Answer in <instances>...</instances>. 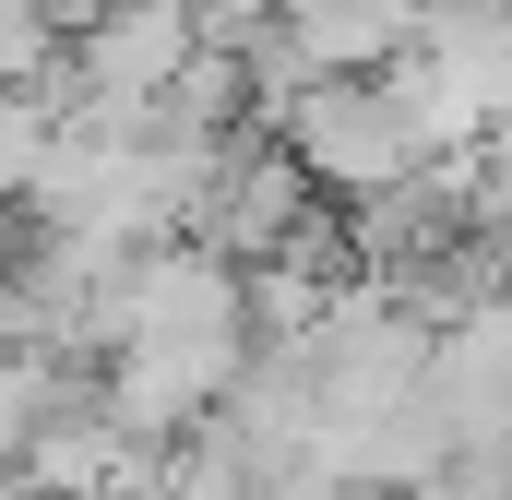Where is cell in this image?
<instances>
[{
    "label": "cell",
    "instance_id": "7a4b0ae2",
    "mask_svg": "<svg viewBox=\"0 0 512 500\" xmlns=\"http://www.w3.org/2000/svg\"><path fill=\"white\" fill-rule=\"evenodd\" d=\"M12 477L36 500H155L167 489V453H155V429H131L108 393L96 405H60L48 393V417L24 429V465Z\"/></svg>",
    "mask_w": 512,
    "mask_h": 500
},
{
    "label": "cell",
    "instance_id": "277c9868",
    "mask_svg": "<svg viewBox=\"0 0 512 500\" xmlns=\"http://www.w3.org/2000/svg\"><path fill=\"white\" fill-rule=\"evenodd\" d=\"M48 60H60L48 12L36 0H0V84H48Z\"/></svg>",
    "mask_w": 512,
    "mask_h": 500
},
{
    "label": "cell",
    "instance_id": "3957f363",
    "mask_svg": "<svg viewBox=\"0 0 512 500\" xmlns=\"http://www.w3.org/2000/svg\"><path fill=\"white\" fill-rule=\"evenodd\" d=\"M84 60L60 72V108H167V84L203 60V12L191 0H120L108 24L72 36Z\"/></svg>",
    "mask_w": 512,
    "mask_h": 500
},
{
    "label": "cell",
    "instance_id": "6da1fadb",
    "mask_svg": "<svg viewBox=\"0 0 512 500\" xmlns=\"http://www.w3.org/2000/svg\"><path fill=\"white\" fill-rule=\"evenodd\" d=\"M286 155H298L322 191H393V179H417L429 131H417L405 96L358 84V72H310V84L286 96Z\"/></svg>",
    "mask_w": 512,
    "mask_h": 500
},
{
    "label": "cell",
    "instance_id": "5b68a950",
    "mask_svg": "<svg viewBox=\"0 0 512 500\" xmlns=\"http://www.w3.org/2000/svg\"><path fill=\"white\" fill-rule=\"evenodd\" d=\"M36 12H48V36H60V48H72V36H84V24H108V12H120V0H36Z\"/></svg>",
    "mask_w": 512,
    "mask_h": 500
},
{
    "label": "cell",
    "instance_id": "ba28073f",
    "mask_svg": "<svg viewBox=\"0 0 512 500\" xmlns=\"http://www.w3.org/2000/svg\"><path fill=\"white\" fill-rule=\"evenodd\" d=\"M12 203H24V191H12V179H0V239H12Z\"/></svg>",
    "mask_w": 512,
    "mask_h": 500
},
{
    "label": "cell",
    "instance_id": "52a82bcc",
    "mask_svg": "<svg viewBox=\"0 0 512 500\" xmlns=\"http://www.w3.org/2000/svg\"><path fill=\"white\" fill-rule=\"evenodd\" d=\"M191 12H203V24H239V36H251V24L274 12V0H191Z\"/></svg>",
    "mask_w": 512,
    "mask_h": 500
},
{
    "label": "cell",
    "instance_id": "8992f818",
    "mask_svg": "<svg viewBox=\"0 0 512 500\" xmlns=\"http://www.w3.org/2000/svg\"><path fill=\"white\" fill-rule=\"evenodd\" d=\"M405 500H512V489H477V477H417Z\"/></svg>",
    "mask_w": 512,
    "mask_h": 500
}]
</instances>
